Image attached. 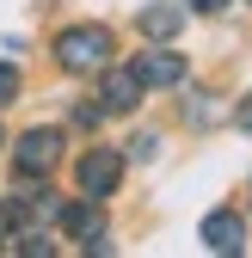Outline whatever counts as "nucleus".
I'll return each instance as SVG.
<instances>
[{
	"instance_id": "1",
	"label": "nucleus",
	"mask_w": 252,
	"mask_h": 258,
	"mask_svg": "<svg viewBox=\"0 0 252 258\" xmlns=\"http://www.w3.org/2000/svg\"><path fill=\"white\" fill-rule=\"evenodd\" d=\"M55 61H61L68 74L111 68V31H105V25H74V31H61V43H55Z\"/></svg>"
},
{
	"instance_id": "2",
	"label": "nucleus",
	"mask_w": 252,
	"mask_h": 258,
	"mask_svg": "<svg viewBox=\"0 0 252 258\" xmlns=\"http://www.w3.org/2000/svg\"><path fill=\"white\" fill-rule=\"evenodd\" d=\"M55 160H61V136H55V129H25L19 148H13V172L19 178H43Z\"/></svg>"
},
{
	"instance_id": "3",
	"label": "nucleus",
	"mask_w": 252,
	"mask_h": 258,
	"mask_svg": "<svg viewBox=\"0 0 252 258\" xmlns=\"http://www.w3.org/2000/svg\"><path fill=\"white\" fill-rule=\"evenodd\" d=\"M123 184V154H111V148H92V154H80V190L86 197H111V190Z\"/></svg>"
},
{
	"instance_id": "4",
	"label": "nucleus",
	"mask_w": 252,
	"mask_h": 258,
	"mask_svg": "<svg viewBox=\"0 0 252 258\" xmlns=\"http://www.w3.org/2000/svg\"><path fill=\"white\" fill-rule=\"evenodd\" d=\"M61 228H68V240H80V246H105V215H99V197L68 203V209H61Z\"/></svg>"
},
{
	"instance_id": "5",
	"label": "nucleus",
	"mask_w": 252,
	"mask_h": 258,
	"mask_svg": "<svg viewBox=\"0 0 252 258\" xmlns=\"http://www.w3.org/2000/svg\"><path fill=\"white\" fill-rule=\"evenodd\" d=\"M142 105V74L136 68H111L99 86V111H136Z\"/></svg>"
},
{
	"instance_id": "6",
	"label": "nucleus",
	"mask_w": 252,
	"mask_h": 258,
	"mask_svg": "<svg viewBox=\"0 0 252 258\" xmlns=\"http://www.w3.org/2000/svg\"><path fill=\"white\" fill-rule=\"evenodd\" d=\"M136 74H142V86H184V55H172V49H148L142 61H136Z\"/></svg>"
},
{
	"instance_id": "7",
	"label": "nucleus",
	"mask_w": 252,
	"mask_h": 258,
	"mask_svg": "<svg viewBox=\"0 0 252 258\" xmlns=\"http://www.w3.org/2000/svg\"><path fill=\"white\" fill-rule=\"evenodd\" d=\"M203 246H209V252H240V246H246V221H240L234 209L203 215Z\"/></svg>"
},
{
	"instance_id": "8",
	"label": "nucleus",
	"mask_w": 252,
	"mask_h": 258,
	"mask_svg": "<svg viewBox=\"0 0 252 258\" xmlns=\"http://www.w3.org/2000/svg\"><path fill=\"white\" fill-rule=\"evenodd\" d=\"M142 37H154V43H172L178 31H184V7H172V0H160V7H142Z\"/></svg>"
},
{
	"instance_id": "9",
	"label": "nucleus",
	"mask_w": 252,
	"mask_h": 258,
	"mask_svg": "<svg viewBox=\"0 0 252 258\" xmlns=\"http://www.w3.org/2000/svg\"><path fill=\"white\" fill-rule=\"evenodd\" d=\"M31 228H25V197L19 203H7V209H0V246H7V252H19V240H25Z\"/></svg>"
},
{
	"instance_id": "10",
	"label": "nucleus",
	"mask_w": 252,
	"mask_h": 258,
	"mask_svg": "<svg viewBox=\"0 0 252 258\" xmlns=\"http://www.w3.org/2000/svg\"><path fill=\"white\" fill-rule=\"evenodd\" d=\"M13 92H19V68L0 61V105H13Z\"/></svg>"
},
{
	"instance_id": "11",
	"label": "nucleus",
	"mask_w": 252,
	"mask_h": 258,
	"mask_svg": "<svg viewBox=\"0 0 252 258\" xmlns=\"http://www.w3.org/2000/svg\"><path fill=\"white\" fill-rule=\"evenodd\" d=\"M234 123L246 129V136H252V92H246V99H240V111H234Z\"/></svg>"
},
{
	"instance_id": "12",
	"label": "nucleus",
	"mask_w": 252,
	"mask_h": 258,
	"mask_svg": "<svg viewBox=\"0 0 252 258\" xmlns=\"http://www.w3.org/2000/svg\"><path fill=\"white\" fill-rule=\"evenodd\" d=\"M184 7H191V13H222L228 0H184Z\"/></svg>"
}]
</instances>
